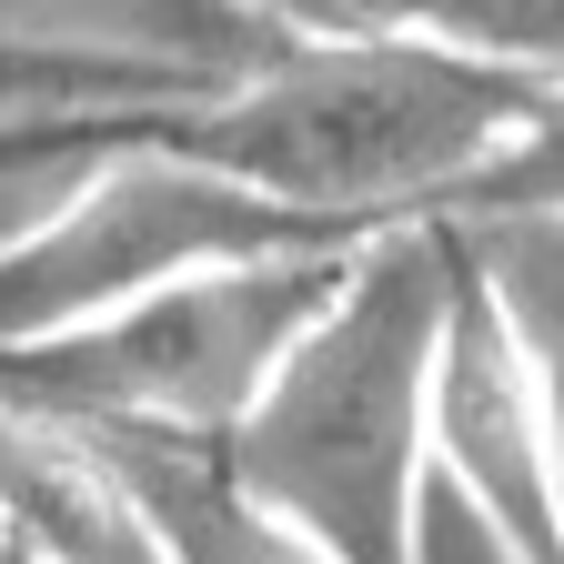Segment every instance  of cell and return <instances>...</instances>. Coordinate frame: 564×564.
<instances>
[{
    "label": "cell",
    "mask_w": 564,
    "mask_h": 564,
    "mask_svg": "<svg viewBox=\"0 0 564 564\" xmlns=\"http://www.w3.org/2000/svg\"><path fill=\"white\" fill-rule=\"evenodd\" d=\"M454 313V232L403 223L352 252L333 313L232 423L223 474L252 514L303 534L323 564H403L413 494L434 464V352Z\"/></svg>",
    "instance_id": "6da1fadb"
},
{
    "label": "cell",
    "mask_w": 564,
    "mask_h": 564,
    "mask_svg": "<svg viewBox=\"0 0 564 564\" xmlns=\"http://www.w3.org/2000/svg\"><path fill=\"white\" fill-rule=\"evenodd\" d=\"M352 242H373V232L282 212V202L202 172L141 131L121 152H101L0 252V352L51 343L70 323H101V313H121L141 293H172L192 272H232V262H272V252H352Z\"/></svg>",
    "instance_id": "277c9868"
},
{
    "label": "cell",
    "mask_w": 564,
    "mask_h": 564,
    "mask_svg": "<svg viewBox=\"0 0 564 564\" xmlns=\"http://www.w3.org/2000/svg\"><path fill=\"white\" fill-rule=\"evenodd\" d=\"M0 564H51V554H41V544H31V534H21L11 514H0Z\"/></svg>",
    "instance_id": "4fadbf2b"
},
{
    "label": "cell",
    "mask_w": 564,
    "mask_h": 564,
    "mask_svg": "<svg viewBox=\"0 0 564 564\" xmlns=\"http://www.w3.org/2000/svg\"><path fill=\"white\" fill-rule=\"evenodd\" d=\"M172 111H182V101H172ZM152 121H162V111H101V121H31V131H0V252H11L101 152L141 141Z\"/></svg>",
    "instance_id": "8fae6325"
},
{
    "label": "cell",
    "mask_w": 564,
    "mask_h": 564,
    "mask_svg": "<svg viewBox=\"0 0 564 564\" xmlns=\"http://www.w3.org/2000/svg\"><path fill=\"white\" fill-rule=\"evenodd\" d=\"M172 101H212V91L182 82V70H152V61L0 41V131H31V121H101V111H172Z\"/></svg>",
    "instance_id": "9c48e42d"
},
{
    "label": "cell",
    "mask_w": 564,
    "mask_h": 564,
    "mask_svg": "<svg viewBox=\"0 0 564 564\" xmlns=\"http://www.w3.org/2000/svg\"><path fill=\"white\" fill-rule=\"evenodd\" d=\"M0 41L41 51H101V61H152L182 82L223 91L282 51V31L242 21L232 0H0Z\"/></svg>",
    "instance_id": "5b68a950"
},
{
    "label": "cell",
    "mask_w": 564,
    "mask_h": 564,
    "mask_svg": "<svg viewBox=\"0 0 564 564\" xmlns=\"http://www.w3.org/2000/svg\"><path fill=\"white\" fill-rule=\"evenodd\" d=\"M282 41H423L484 70L564 82V0H232Z\"/></svg>",
    "instance_id": "8992f818"
},
{
    "label": "cell",
    "mask_w": 564,
    "mask_h": 564,
    "mask_svg": "<svg viewBox=\"0 0 564 564\" xmlns=\"http://www.w3.org/2000/svg\"><path fill=\"white\" fill-rule=\"evenodd\" d=\"M82 444L121 474V494L141 505L172 564H323L303 534L242 505L212 444H172V434H82Z\"/></svg>",
    "instance_id": "52a82bcc"
},
{
    "label": "cell",
    "mask_w": 564,
    "mask_h": 564,
    "mask_svg": "<svg viewBox=\"0 0 564 564\" xmlns=\"http://www.w3.org/2000/svg\"><path fill=\"white\" fill-rule=\"evenodd\" d=\"M352 252H272L232 272H192L172 293H141L51 343H11L0 352V403L31 423H61V434L223 444L262 403V383L293 364V343L333 313Z\"/></svg>",
    "instance_id": "3957f363"
},
{
    "label": "cell",
    "mask_w": 564,
    "mask_h": 564,
    "mask_svg": "<svg viewBox=\"0 0 564 564\" xmlns=\"http://www.w3.org/2000/svg\"><path fill=\"white\" fill-rule=\"evenodd\" d=\"M544 91L554 82L484 70L423 41H282L212 101L162 111L152 141L282 212L343 232H403L434 223Z\"/></svg>",
    "instance_id": "7a4b0ae2"
},
{
    "label": "cell",
    "mask_w": 564,
    "mask_h": 564,
    "mask_svg": "<svg viewBox=\"0 0 564 564\" xmlns=\"http://www.w3.org/2000/svg\"><path fill=\"white\" fill-rule=\"evenodd\" d=\"M464 242H474V272H484L494 313H505L514 352H524V383L544 413V464L564 494V223H505V232H464Z\"/></svg>",
    "instance_id": "ba28073f"
},
{
    "label": "cell",
    "mask_w": 564,
    "mask_h": 564,
    "mask_svg": "<svg viewBox=\"0 0 564 564\" xmlns=\"http://www.w3.org/2000/svg\"><path fill=\"white\" fill-rule=\"evenodd\" d=\"M403 564H524V554L494 534V514L474 505L444 464H423V494H413V554H403Z\"/></svg>",
    "instance_id": "7c38bea8"
},
{
    "label": "cell",
    "mask_w": 564,
    "mask_h": 564,
    "mask_svg": "<svg viewBox=\"0 0 564 564\" xmlns=\"http://www.w3.org/2000/svg\"><path fill=\"white\" fill-rule=\"evenodd\" d=\"M444 232H505V223H564V82L514 121V141L494 152L444 212Z\"/></svg>",
    "instance_id": "30bf717a"
}]
</instances>
